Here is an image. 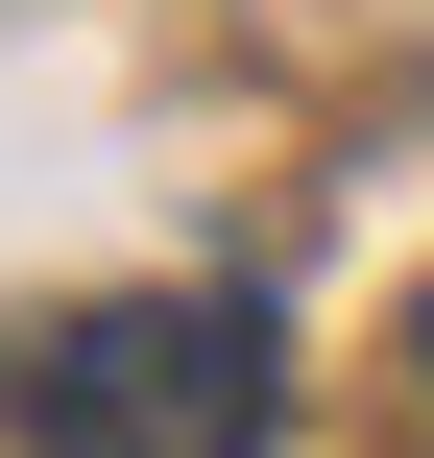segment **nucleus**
I'll return each instance as SVG.
<instances>
[{
  "label": "nucleus",
  "mask_w": 434,
  "mask_h": 458,
  "mask_svg": "<svg viewBox=\"0 0 434 458\" xmlns=\"http://www.w3.org/2000/svg\"><path fill=\"white\" fill-rule=\"evenodd\" d=\"M0 411L48 458H266L290 435V362H266L242 290H97V314H48L0 362Z\"/></svg>",
  "instance_id": "f257e3e1"
},
{
  "label": "nucleus",
  "mask_w": 434,
  "mask_h": 458,
  "mask_svg": "<svg viewBox=\"0 0 434 458\" xmlns=\"http://www.w3.org/2000/svg\"><path fill=\"white\" fill-rule=\"evenodd\" d=\"M411 362H434V314H411Z\"/></svg>",
  "instance_id": "f03ea898"
}]
</instances>
